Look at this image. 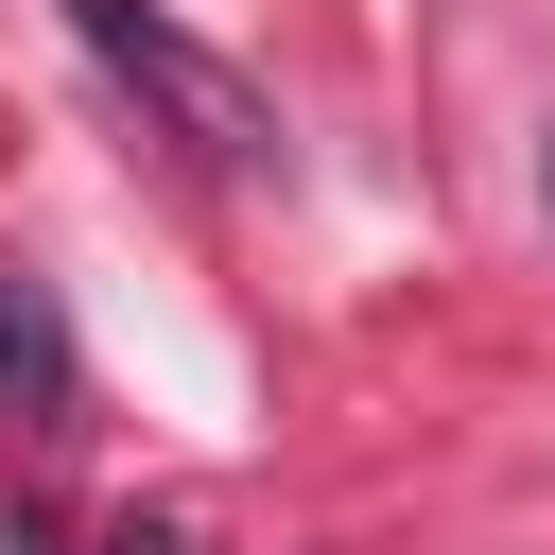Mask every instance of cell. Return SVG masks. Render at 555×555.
<instances>
[{
    "instance_id": "6da1fadb",
    "label": "cell",
    "mask_w": 555,
    "mask_h": 555,
    "mask_svg": "<svg viewBox=\"0 0 555 555\" xmlns=\"http://www.w3.org/2000/svg\"><path fill=\"white\" fill-rule=\"evenodd\" d=\"M69 17H87V52H104V69H139L156 104H191V139H208V156H260V104H243L173 17H139V0H69Z\"/></svg>"
},
{
    "instance_id": "7a4b0ae2",
    "label": "cell",
    "mask_w": 555,
    "mask_h": 555,
    "mask_svg": "<svg viewBox=\"0 0 555 555\" xmlns=\"http://www.w3.org/2000/svg\"><path fill=\"white\" fill-rule=\"evenodd\" d=\"M0 399L17 416H69V330H52V295L0 260Z\"/></svg>"
},
{
    "instance_id": "277c9868",
    "label": "cell",
    "mask_w": 555,
    "mask_h": 555,
    "mask_svg": "<svg viewBox=\"0 0 555 555\" xmlns=\"http://www.w3.org/2000/svg\"><path fill=\"white\" fill-rule=\"evenodd\" d=\"M538 191H555V139H538Z\"/></svg>"
},
{
    "instance_id": "3957f363",
    "label": "cell",
    "mask_w": 555,
    "mask_h": 555,
    "mask_svg": "<svg viewBox=\"0 0 555 555\" xmlns=\"http://www.w3.org/2000/svg\"><path fill=\"white\" fill-rule=\"evenodd\" d=\"M0 555H69V538H52V520H17V538H0Z\"/></svg>"
}]
</instances>
